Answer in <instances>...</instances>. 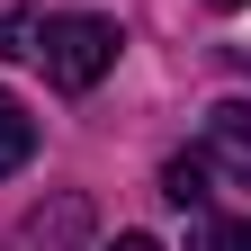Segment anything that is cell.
<instances>
[{
  "instance_id": "obj_1",
  "label": "cell",
  "mask_w": 251,
  "mask_h": 251,
  "mask_svg": "<svg viewBox=\"0 0 251 251\" xmlns=\"http://www.w3.org/2000/svg\"><path fill=\"white\" fill-rule=\"evenodd\" d=\"M117 45H126L117 18H90V9L36 27V54H45V81H54V90H99V81L117 72Z\"/></svg>"
},
{
  "instance_id": "obj_2",
  "label": "cell",
  "mask_w": 251,
  "mask_h": 251,
  "mask_svg": "<svg viewBox=\"0 0 251 251\" xmlns=\"http://www.w3.org/2000/svg\"><path fill=\"white\" fill-rule=\"evenodd\" d=\"M81 242H90V198H72V188L18 225V251H81Z\"/></svg>"
},
{
  "instance_id": "obj_3",
  "label": "cell",
  "mask_w": 251,
  "mask_h": 251,
  "mask_svg": "<svg viewBox=\"0 0 251 251\" xmlns=\"http://www.w3.org/2000/svg\"><path fill=\"white\" fill-rule=\"evenodd\" d=\"M206 162L251 188V99H215L206 108Z\"/></svg>"
},
{
  "instance_id": "obj_4",
  "label": "cell",
  "mask_w": 251,
  "mask_h": 251,
  "mask_svg": "<svg viewBox=\"0 0 251 251\" xmlns=\"http://www.w3.org/2000/svg\"><path fill=\"white\" fill-rule=\"evenodd\" d=\"M206 179H215L206 152H171V162H162V198H171V206H206V198H215Z\"/></svg>"
},
{
  "instance_id": "obj_5",
  "label": "cell",
  "mask_w": 251,
  "mask_h": 251,
  "mask_svg": "<svg viewBox=\"0 0 251 251\" xmlns=\"http://www.w3.org/2000/svg\"><path fill=\"white\" fill-rule=\"evenodd\" d=\"M27 152H36V117H27L9 90H0V179H9V171H27Z\"/></svg>"
},
{
  "instance_id": "obj_6",
  "label": "cell",
  "mask_w": 251,
  "mask_h": 251,
  "mask_svg": "<svg viewBox=\"0 0 251 251\" xmlns=\"http://www.w3.org/2000/svg\"><path fill=\"white\" fill-rule=\"evenodd\" d=\"M36 9H0V63H27V54H36Z\"/></svg>"
},
{
  "instance_id": "obj_7",
  "label": "cell",
  "mask_w": 251,
  "mask_h": 251,
  "mask_svg": "<svg viewBox=\"0 0 251 251\" xmlns=\"http://www.w3.org/2000/svg\"><path fill=\"white\" fill-rule=\"evenodd\" d=\"M188 251H251V215H233V225H225V215H206V225L188 233Z\"/></svg>"
},
{
  "instance_id": "obj_8",
  "label": "cell",
  "mask_w": 251,
  "mask_h": 251,
  "mask_svg": "<svg viewBox=\"0 0 251 251\" xmlns=\"http://www.w3.org/2000/svg\"><path fill=\"white\" fill-rule=\"evenodd\" d=\"M108 251H162V242H152V233H117Z\"/></svg>"
},
{
  "instance_id": "obj_9",
  "label": "cell",
  "mask_w": 251,
  "mask_h": 251,
  "mask_svg": "<svg viewBox=\"0 0 251 251\" xmlns=\"http://www.w3.org/2000/svg\"><path fill=\"white\" fill-rule=\"evenodd\" d=\"M206 9H225V18H233V9H251V0H206Z\"/></svg>"
},
{
  "instance_id": "obj_10",
  "label": "cell",
  "mask_w": 251,
  "mask_h": 251,
  "mask_svg": "<svg viewBox=\"0 0 251 251\" xmlns=\"http://www.w3.org/2000/svg\"><path fill=\"white\" fill-rule=\"evenodd\" d=\"M242 72H251V54H242Z\"/></svg>"
}]
</instances>
